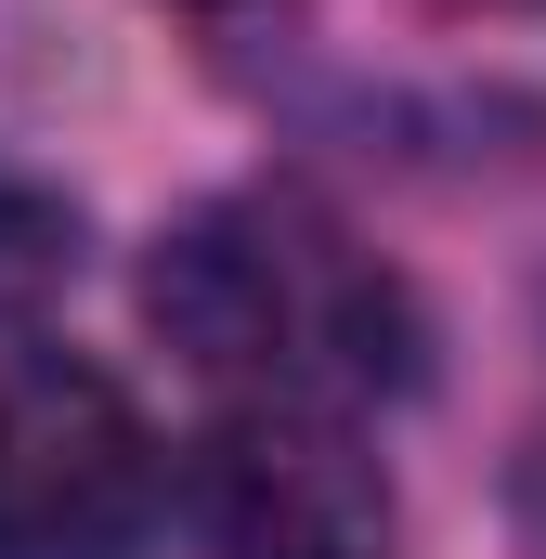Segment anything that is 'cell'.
<instances>
[{
	"mask_svg": "<svg viewBox=\"0 0 546 559\" xmlns=\"http://www.w3.org/2000/svg\"><path fill=\"white\" fill-rule=\"evenodd\" d=\"M66 274H79V209H66L39 169L0 156V325L39 312V299H66Z\"/></svg>",
	"mask_w": 546,
	"mask_h": 559,
	"instance_id": "cell-4",
	"label": "cell"
},
{
	"mask_svg": "<svg viewBox=\"0 0 546 559\" xmlns=\"http://www.w3.org/2000/svg\"><path fill=\"white\" fill-rule=\"evenodd\" d=\"M455 13H495V0H455Z\"/></svg>",
	"mask_w": 546,
	"mask_h": 559,
	"instance_id": "cell-6",
	"label": "cell"
},
{
	"mask_svg": "<svg viewBox=\"0 0 546 559\" xmlns=\"http://www.w3.org/2000/svg\"><path fill=\"white\" fill-rule=\"evenodd\" d=\"M169 455L143 404L79 352L0 365V559H143Z\"/></svg>",
	"mask_w": 546,
	"mask_h": 559,
	"instance_id": "cell-2",
	"label": "cell"
},
{
	"mask_svg": "<svg viewBox=\"0 0 546 559\" xmlns=\"http://www.w3.org/2000/svg\"><path fill=\"white\" fill-rule=\"evenodd\" d=\"M143 312H156V338L222 404L365 417V404L416 391V352H429L404 274L352 222H325L312 195H286V182L209 195L195 222H169L156 261H143Z\"/></svg>",
	"mask_w": 546,
	"mask_h": 559,
	"instance_id": "cell-1",
	"label": "cell"
},
{
	"mask_svg": "<svg viewBox=\"0 0 546 559\" xmlns=\"http://www.w3.org/2000/svg\"><path fill=\"white\" fill-rule=\"evenodd\" d=\"M182 521L209 559H378L391 481L325 404H222V429L182 455Z\"/></svg>",
	"mask_w": 546,
	"mask_h": 559,
	"instance_id": "cell-3",
	"label": "cell"
},
{
	"mask_svg": "<svg viewBox=\"0 0 546 559\" xmlns=\"http://www.w3.org/2000/svg\"><path fill=\"white\" fill-rule=\"evenodd\" d=\"M195 13H248V0H195Z\"/></svg>",
	"mask_w": 546,
	"mask_h": 559,
	"instance_id": "cell-5",
	"label": "cell"
}]
</instances>
